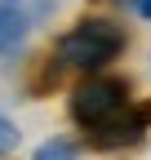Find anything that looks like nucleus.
I'll use <instances>...</instances> for the list:
<instances>
[{
  "label": "nucleus",
  "instance_id": "obj_2",
  "mask_svg": "<svg viewBox=\"0 0 151 160\" xmlns=\"http://www.w3.org/2000/svg\"><path fill=\"white\" fill-rule=\"evenodd\" d=\"M129 107V80H120V76H85L80 85L71 89V102H67V111H71V120L80 125L85 133H93V129H102V125H111V120H120Z\"/></svg>",
  "mask_w": 151,
  "mask_h": 160
},
{
  "label": "nucleus",
  "instance_id": "obj_6",
  "mask_svg": "<svg viewBox=\"0 0 151 160\" xmlns=\"http://www.w3.org/2000/svg\"><path fill=\"white\" fill-rule=\"evenodd\" d=\"M13 147H18V129H13V120L0 116V156H9Z\"/></svg>",
  "mask_w": 151,
  "mask_h": 160
},
{
  "label": "nucleus",
  "instance_id": "obj_3",
  "mask_svg": "<svg viewBox=\"0 0 151 160\" xmlns=\"http://www.w3.org/2000/svg\"><path fill=\"white\" fill-rule=\"evenodd\" d=\"M147 125H151V116H147V111H138V107H129L120 120H111V125H102V129L85 133V142H89L93 151H120V147H138L142 138H147Z\"/></svg>",
  "mask_w": 151,
  "mask_h": 160
},
{
  "label": "nucleus",
  "instance_id": "obj_5",
  "mask_svg": "<svg viewBox=\"0 0 151 160\" xmlns=\"http://www.w3.org/2000/svg\"><path fill=\"white\" fill-rule=\"evenodd\" d=\"M31 160H76V142H67V138H49Z\"/></svg>",
  "mask_w": 151,
  "mask_h": 160
},
{
  "label": "nucleus",
  "instance_id": "obj_1",
  "mask_svg": "<svg viewBox=\"0 0 151 160\" xmlns=\"http://www.w3.org/2000/svg\"><path fill=\"white\" fill-rule=\"evenodd\" d=\"M129 45V31L111 18H80L71 31L58 36V49H53V62L71 67V71H85V76H98L107 62H116Z\"/></svg>",
  "mask_w": 151,
  "mask_h": 160
},
{
  "label": "nucleus",
  "instance_id": "obj_7",
  "mask_svg": "<svg viewBox=\"0 0 151 160\" xmlns=\"http://www.w3.org/2000/svg\"><path fill=\"white\" fill-rule=\"evenodd\" d=\"M134 5V13H142V18H151V0H129Z\"/></svg>",
  "mask_w": 151,
  "mask_h": 160
},
{
  "label": "nucleus",
  "instance_id": "obj_4",
  "mask_svg": "<svg viewBox=\"0 0 151 160\" xmlns=\"http://www.w3.org/2000/svg\"><path fill=\"white\" fill-rule=\"evenodd\" d=\"M22 36H27V13L18 5H5L0 9V49H13Z\"/></svg>",
  "mask_w": 151,
  "mask_h": 160
},
{
  "label": "nucleus",
  "instance_id": "obj_8",
  "mask_svg": "<svg viewBox=\"0 0 151 160\" xmlns=\"http://www.w3.org/2000/svg\"><path fill=\"white\" fill-rule=\"evenodd\" d=\"M147 116H151V107H147Z\"/></svg>",
  "mask_w": 151,
  "mask_h": 160
}]
</instances>
